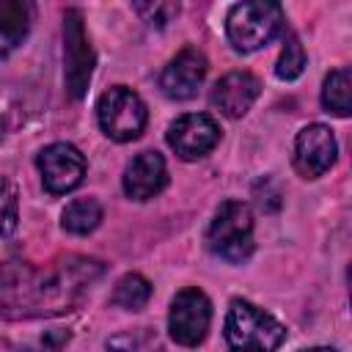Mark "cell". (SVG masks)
Here are the masks:
<instances>
[{"label": "cell", "mask_w": 352, "mask_h": 352, "mask_svg": "<svg viewBox=\"0 0 352 352\" xmlns=\"http://www.w3.org/2000/svg\"><path fill=\"white\" fill-rule=\"evenodd\" d=\"M104 264L88 256H66L55 264H0V319H36L74 311L102 278Z\"/></svg>", "instance_id": "cell-1"}, {"label": "cell", "mask_w": 352, "mask_h": 352, "mask_svg": "<svg viewBox=\"0 0 352 352\" xmlns=\"http://www.w3.org/2000/svg\"><path fill=\"white\" fill-rule=\"evenodd\" d=\"M226 341L231 352H275L286 341V327L248 300H231L226 316Z\"/></svg>", "instance_id": "cell-2"}, {"label": "cell", "mask_w": 352, "mask_h": 352, "mask_svg": "<svg viewBox=\"0 0 352 352\" xmlns=\"http://www.w3.org/2000/svg\"><path fill=\"white\" fill-rule=\"evenodd\" d=\"M283 30V8L278 3H239L228 11L226 33L234 50L256 52Z\"/></svg>", "instance_id": "cell-3"}, {"label": "cell", "mask_w": 352, "mask_h": 352, "mask_svg": "<svg viewBox=\"0 0 352 352\" xmlns=\"http://www.w3.org/2000/svg\"><path fill=\"white\" fill-rule=\"evenodd\" d=\"M206 245L214 256L242 264L253 253V217L250 209L242 201H223L209 231H206Z\"/></svg>", "instance_id": "cell-4"}, {"label": "cell", "mask_w": 352, "mask_h": 352, "mask_svg": "<svg viewBox=\"0 0 352 352\" xmlns=\"http://www.w3.org/2000/svg\"><path fill=\"white\" fill-rule=\"evenodd\" d=\"M96 118H99L102 132L110 140L126 143V140L140 138V132L146 129V121H148V110H146L143 99L132 88L113 85L110 91H104L99 96Z\"/></svg>", "instance_id": "cell-5"}, {"label": "cell", "mask_w": 352, "mask_h": 352, "mask_svg": "<svg viewBox=\"0 0 352 352\" xmlns=\"http://www.w3.org/2000/svg\"><path fill=\"white\" fill-rule=\"evenodd\" d=\"M94 74V50L82 25V11L69 8L63 16V77L72 99H82Z\"/></svg>", "instance_id": "cell-6"}, {"label": "cell", "mask_w": 352, "mask_h": 352, "mask_svg": "<svg viewBox=\"0 0 352 352\" xmlns=\"http://www.w3.org/2000/svg\"><path fill=\"white\" fill-rule=\"evenodd\" d=\"M212 322V302L201 289H182L168 314V330L170 338L182 346H198L206 338Z\"/></svg>", "instance_id": "cell-7"}, {"label": "cell", "mask_w": 352, "mask_h": 352, "mask_svg": "<svg viewBox=\"0 0 352 352\" xmlns=\"http://www.w3.org/2000/svg\"><path fill=\"white\" fill-rule=\"evenodd\" d=\"M36 165H38L47 192H52V195L72 192L74 187H80V182L85 176V157L72 143H52V146L41 148Z\"/></svg>", "instance_id": "cell-8"}, {"label": "cell", "mask_w": 352, "mask_h": 352, "mask_svg": "<svg viewBox=\"0 0 352 352\" xmlns=\"http://www.w3.org/2000/svg\"><path fill=\"white\" fill-rule=\"evenodd\" d=\"M220 143V126L206 113H187L168 126V146L182 160H198Z\"/></svg>", "instance_id": "cell-9"}, {"label": "cell", "mask_w": 352, "mask_h": 352, "mask_svg": "<svg viewBox=\"0 0 352 352\" xmlns=\"http://www.w3.org/2000/svg\"><path fill=\"white\" fill-rule=\"evenodd\" d=\"M338 146L324 124H308L294 140V168L302 179H316L336 162Z\"/></svg>", "instance_id": "cell-10"}, {"label": "cell", "mask_w": 352, "mask_h": 352, "mask_svg": "<svg viewBox=\"0 0 352 352\" xmlns=\"http://www.w3.org/2000/svg\"><path fill=\"white\" fill-rule=\"evenodd\" d=\"M206 77V58L195 47H184L160 77V88L170 99H192L198 94V85Z\"/></svg>", "instance_id": "cell-11"}, {"label": "cell", "mask_w": 352, "mask_h": 352, "mask_svg": "<svg viewBox=\"0 0 352 352\" xmlns=\"http://www.w3.org/2000/svg\"><path fill=\"white\" fill-rule=\"evenodd\" d=\"M168 184V168L160 151H140L124 170V192L132 201H148Z\"/></svg>", "instance_id": "cell-12"}, {"label": "cell", "mask_w": 352, "mask_h": 352, "mask_svg": "<svg viewBox=\"0 0 352 352\" xmlns=\"http://www.w3.org/2000/svg\"><path fill=\"white\" fill-rule=\"evenodd\" d=\"M258 94H261L258 77H253L250 72H228L226 77L217 80L212 91V104L223 110L228 118H242L250 110V104L258 99Z\"/></svg>", "instance_id": "cell-13"}, {"label": "cell", "mask_w": 352, "mask_h": 352, "mask_svg": "<svg viewBox=\"0 0 352 352\" xmlns=\"http://www.w3.org/2000/svg\"><path fill=\"white\" fill-rule=\"evenodd\" d=\"M30 28V6L19 0H0V55H8Z\"/></svg>", "instance_id": "cell-14"}, {"label": "cell", "mask_w": 352, "mask_h": 352, "mask_svg": "<svg viewBox=\"0 0 352 352\" xmlns=\"http://www.w3.org/2000/svg\"><path fill=\"white\" fill-rule=\"evenodd\" d=\"M322 104L327 113L341 116V118H346L352 113V74H349V69H336L324 77Z\"/></svg>", "instance_id": "cell-15"}, {"label": "cell", "mask_w": 352, "mask_h": 352, "mask_svg": "<svg viewBox=\"0 0 352 352\" xmlns=\"http://www.w3.org/2000/svg\"><path fill=\"white\" fill-rule=\"evenodd\" d=\"M99 223H102V206L94 198H77V201H72L63 209V217H60V226L69 234H77V236L91 234Z\"/></svg>", "instance_id": "cell-16"}, {"label": "cell", "mask_w": 352, "mask_h": 352, "mask_svg": "<svg viewBox=\"0 0 352 352\" xmlns=\"http://www.w3.org/2000/svg\"><path fill=\"white\" fill-rule=\"evenodd\" d=\"M148 297H151V283L140 272L124 275L116 283V292H113V302L118 308H126V311H140L148 302Z\"/></svg>", "instance_id": "cell-17"}, {"label": "cell", "mask_w": 352, "mask_h": 352, "mask_svg": "<svg viewBox=\"0 0 352 352\" xmlns=\"http://www.w3.org/2000/svg\"><path fill=\"white\" fill-rule=\"evenodd\" d=\"M302 69H305V50H302V44H300V38H297L294 33H289V36H286V47H283V52H280V58H278L275 74H278L280 80H294V77L302 74Z\"/></svg>", "instance_id": "cell-18"}, {"label": "cell", "mask_w": 352, "mask_h": 352, "mask_svg": "<svg viewBox=\"0 0 352 352\" xmlns=\"http://www.w3.org/2000/svg\"><path fill=\"white\" fill-rule=\"evenodd\" d=\"M19 226V204H16V187L0 176V236H11Z\"/></svg>", "instance_id": "cell-19"}, {"label": "cell", "mask_w": 352, "mask_h": 352, "mask_svg": "<svg viewBox=\"0 0 352 352\" xmlns=\"http://www.w3.org/2000/svg\"><path fill=\"white\" fill-rule=\"evenodd\" d=\"M135 11L148 22V25H168L179 14V3H135Z\"/></svg>", "instance_id": "cell-20"}, {"label": "cell", "mask_w": 352, "mask_h": 352, "mask_svg": "<svg viewBox=\"0 0 352 352\" xmlns=\"http://www.w3.org/2000/svg\"><path fill=\"white\" fill-rule=\"evenodd\" d=\"M302 352H336V349H330V346H314V349H302Z\"/></svg>", "instance_id": "cell-21"}]
</instances>
